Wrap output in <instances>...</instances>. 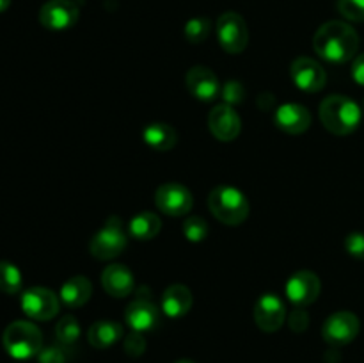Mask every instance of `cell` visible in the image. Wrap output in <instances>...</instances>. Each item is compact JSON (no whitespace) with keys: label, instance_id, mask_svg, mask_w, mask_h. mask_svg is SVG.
<instances>
[{"label":"cell","instance_id":"6da1fadb","mask_svg":"<svg viewBox=\"0 0 364 363\" xmlns=\"http://www.w3.org/2000/svg\"><path fill=\"white\" fill-rule=\"evenodd\" d=\"M313 48L322 59L341 64L354 59L359 48V36L347 21L333 20L323 23L313 38Z\"/></svg>","mask_w":364,"mask_h":363},{"label":"cell","instance_id":"7a4b0ae2","mask_svg":"<svg viewBox=\"0 0 364 363\" xmlns=\"http://www.w3.org/2000/svg\"><path fill=\"white\" fill-rule=\"evenodd\" d=\"M361 109L354 100L343 95H331L320 103V121L336 135H348L361 123Z\"/></svg>","mask_w":364,"mask_h":363},{"label":"cell","instance_id":"3957f363","mask_svg":"<svg viewBox=\"0 0 364 363\" xmlns=\"http://www.w3.org/2000/svg\"><path fill=\"white\" fill-rule=\"evenodd\" d=\"M208 209L228 226H238L249 216V201L240 189L233 185H217L208 196Z\"/></svg>","mask_w":364,"mask_h":363},{"label":"cell","instance_id":"277c9868","mask_svg":"<svg viewBox=\"0 0 364 363\" xmlns=\"http://www.w3.org/2000/svg\"><path fill=\"white\" fill-rule=\"evenodd\" d=\"M2 344L11 358L28 359L38 356L43 349V335L36 324L14 320L4 331Z\"/></svg>","mask_w":364,"mask_h":363},{"label":"cell","instance_id":"5b68a950","mask_svg":"<svg viewBox=\"0 0 364 363\" xmlns=\"http://www.w3.org/2000/svg\"><path fill=\"white\" fill-rule=\"evenodd\" d=\"M127 231L119 217H109L102 230L96 231L89 249L91 255L98 260H112L119 256L127 248Z\"/></svg>","mask_w":364,"mask_h":363},{"label":"cell","instance_id":"8992f818","mask_svg":"<svg viewBox=\"0 0 364 363\" xmlns=\"http://www.w3.org/2000/svg\"><path fill=\"white\" fill-rule=\"evenodd\" d=\"M217 39L228 53H242L249 43V31L242 14L226 11L217 18Z\"/></svg>","mask_w":364,"mask_h":363},{"label":"cell","instance_id":"52a82bcc","mask_svg":"<svg viewBox=\"0 0 364 363\" xmlns=\"http://www.w3.org/2000/svg\"><path fill=\"white\" fill-rule=\"evenodd\" d=\"M21 310L34 320H50L59 313V298L45 287H32L21 294Z\"/></svg>","mask_w":364,"mask_h":363},{"label":"cell","instance_id":"ba28073f","mask_svg":"<svg viewBox=\"0 0 364 363\" xmlns=\"http://www.w3.org/2000/svg\"><path fill=\"white\" fill-rule=\"evenodd\" d=\"M359 327H361V322H359L358 315L347 312V310H341V312L333 313L323 322L322 337L333 347H343L358 337Z\"/></svg>","mask_w":364,"mask_h":363},{"label":"cell","instance_id":"9c48e42d","mask_svg":"<svg viewBox=\"0 0 364 363\" xmlns=\"http://www.w3.org/2000/svg\"><path fill=\"white\" fill-rule=\"evenodd\" d=\"M155 203L160 212L167 214V216L180 217L191 212L192 205H194V198H192V192L185 185L176 184V182H167V184L160 185L156 189Z\"/></svg>","mask_w":364,"mask_h":363},{"label":"cell","instance_id":"30bf717a","mask_svg":"<svg viewBox=\"0 0 364 363\" xmlns=\"http://www.w3.org/2000/svg\"><path fill=\"white\" fill-rule=\"evenodd\" d=\"M80 9L73 0H48L39 11V21L48 31H66L78 21Z\"/></svg>","mask_w":364,"mask_h":363},{"label":"cell","instance_id":"8fae6325","mask_svg":"<svg viewBox=\"0 0 364 363\" xmlns=\"http://www.w3.org/2000/svg\"><path fill=\"white\" fill-rule=\"evenodd\" d=\"M322 290L320 278L311 270H299L288 280L287 295L297 308H306L316 301Z\"/></svg>","mask_w":364,"mask_h":363},{"label":"cell","instance_id":"7c38bea8","mask_svg":"<svg viewBox=\"0 0 364 363\" xmlns=\"http://www.w3.org/2000/svg\"><path fill=\"white\" fill-rule=\"evenodd\" d=\"M291 80L304 93H318L326 85L327 75L322 64L311 57H299L290 66Z\"/></svg>","mask_w":364,"mask_h":363},{"label":"cell","instance_id":"4fadbf2b","mask_svg":"<svg viewBox=\"0 0 364 363\" xmlns=\"http://www.w3.org/2000/svg\"><path fill=\"white\" fill-rule=\"evenodd\" d=\"M287 319V308L277 294L259 295L255 305V322L256 326L267 333H274L279 330Z\"/></svg>","mask_w":364,"mask_h":363},{"label":"cell","instance_id":"5bb4252c","mask_svg":"<svg viewBox=\"0 0 364 363\" xmlns=\"http://www.w3.org/2000/svg\"><path fill=\"white\" fill-rule=\"evenodd\" d=\"M210 132L215 135L219 141L230 142L238 137L242 130V120L237 110L228 103H219L212 109L208 116Z\"/></svg>","mask_w":364,"mask_h":363},{"label":"cell","instance_id":"9a60e30c","mask_svg":"<svg viewBox=\"0 0 364 363\" xmlns=\"http://www.w3.org/2000/svg\"><path fill=\"white\" fill-rule=\"evenodd\" d=\"M185 84L191 95L201 102H212L219 96L220 84L217 75L206 66H194L187 71Z\"/></svg>","mask_w":364,"mask_h":363},{"label":"cell","instance_id":"2e32d148","mask_svg":"<svg viewBox=\"0 0 364 363\" xmlns=\"http://www.w3.org/2000/svg\"><path fill=\"white\" fill-rule=\"evenodd\" d=\"M124 320L132 331H139V333H146V331L155 330L156 324L160 320V312L149 298H141L139 295L135 301L128 305L127 312H124Z\"/></svg>","mask_w":364,"mask_h":363},{"label":"cell","instance_id":"e0dca14e","mask_svg":"<svg viewBox=\"0 0 364 363\" xmlns=\"http://www.w3.org/2000/svg\"><path fill=\"white\" fill-rule=\"evenodd\" d=\"M277 128L291 135L304 134L311 125V114L301 103H284L277 107L276 116H274Z\"/></svg>","mask_w":364,"mask_h":363},{"label":"cell","instance_id":"ac0fdd59","mask_svg":"<svg viewBox=\"0 0 364 363\" xmlns=\"http://www.w3.org/2000/svg\"><path fill=\"white\" fill-rule=\"evenodd\" d=\"M102 285L105 288V292L112 298H127L134 290V274L128 269L127 265H121V263H112V265L105 267L102 274Z\"/></svg>","mask_w":364,"mask_h":363},{"label":"cell","instance_id":"d6986e66","mask_svg":"<svg viewBox=\"0 0 364 363\" xmlns=\"http://www.w3.org/2000/svg\"><path fill=\"white\" fill-rule=\"evenodd\" d=\"M192 302H194V298L188 287L180 283L171 285L162 295V312L171 319H181L191 312Z\"/></svg>","mask_w":364,"mask_h":363},{"label":"cell","instance_id":"ffe728a7","mask_svg":"<svg viewBox=\"0 0 364 363\" xmlns=\"http://www.w3.org/2000/svg\"><path fill=\"white\" fill-rule=\"evenodd\" d=\"M92 295V285L89 278L85 276H75L70 278L66 283L60 288V301L70 308H80L85 302L91 299Z\"/></svg>","mask_w":364,"mask_h":363},{"label":"cell","instance_id":"44dd1931","mask_svg":"<svg viewBox=\"0 0 364 363\" xmlns=\"http://www.w3.org/2000/svg\"><path fill=\"white\" fill-rule=\"evenodd\" d=\"M142 139L149 148L156 149V152H169L176 146L178 134L167 123H149L142 130Z\"/></svg>","mask_w":364,"mask_h":363},{"label":"cell","instance_id":"7402d4cb","mask_svg":"<svg viewBox=\"0 0 364 363\" xmlns=\"http://www.w3.org/2000/svg\"><path fill=\"white\" fill-rule=\"evenodd\" d=\"M89 344L96 349H107L123 338V326L114 320H98L87 331Z\"/></svg>","mask_w":364,"mask_h":363},{"label":"cell","instance_id":"603a6c76","mask_svg":"<svg viewBox=\"0 0 364 363\" xmlns=\"http://www.w3.org/2000/svg\"><path fill=\"white\" fill-rule=\"evenodd\" d=\"M160 228H162V223L159 216L153 212L137 214L128 224V231L137 241H151L160 233Z\"/></svg>","mask_w":364,"mask_h":363},{"label":"cell","instance_id":"cb8c5ba5","mask_svg":"<svg viewBox=\"0 0 364 363\" xmlns=\"http://www.w3.org/2000/svg\"><path fill=\"white\" fill-rule=\"evenodd\" d=\"M23 285V276L20 269L11 262H0V292L14 295L21 290Z\"/></svg>","mask_w":364,"mask_h":363},{"label":"cell","instance_id":"d4e9b609","mask_svg":"<svg viewBox=\"0 0 364 363\" xmlns=\"http://www.w3.org/2000/svg\"><path fill=\"white\" fill-rule=\"evenodd\" d=\"M210 31H212V21L205 16L192 18L185 23L183 34L187 38L188 43L192 45H198V43H203L210 36Z\"/></svg>","mask_w":364,"mask_h":363},{"label":"cell","instance_id":"484cf974","mask_svg":"<svg viewBox=\"0 0 364 363\" xmlns=\"http://www.w3.org/2000/svg\"><path fill=\"white\" fill-rule=\"evenodd\" d=\"M55 337L60 345H73L80 338V326L73 315H66L57 322Z\"/></svg>","mask_w":364,"mask_h":363},{"label":"cell","instance_id":"4316f807","mask_svg":"<svg viewBox=\"0 0 364 363\" xmlns=\"http://www.w3.org/2000/svg\"><path fill=\"white\" fill-rule=\"evenodd\" d=\"M183 235L188 238L191 242H203L210 233L208 223H206L203 217H188L187 221L183 223Z\"/></svg>","mask_w":364,"mask_h":363},{"label":"cell","instance_id":"83f0119b","mask_svg":"<svg viewBox=\"0 0 364 363\" xmlns=\"http://www.w3.org/2000/svg\"><path fill=\"white\" fill-rule=\"evenodd\" d=\"M338 11L350 21H364V0H338Z\"/></svg>","mask_w":364,"mask_h":363},{"label":"cell","instance_id":"f1b7e54d","mask_svg":"<svg viewBox=\"0 0 364 363\" xmlns=\"http://www.w3.org/2000/svg\"><path fill=\"white\" fill-rule=\"evenodd\" d=\"M220 95H223L224 103L228 105H237V103H242L245 98V88L242 85V82L238 80H230L223 85L220 89Z\"/></svg>","mask_w":364,"mask_h":363},{"label":"cell","instance_id":"f546056e","mask_svg":"<svg viewBox=\"0 0 364 363\" xmlns=\"http://www.w3.org/2000/svg\"><path fill=\"white\" fill-rule=\"evenodd\" d=\"M124 351L132 358H139V356L144 354L146 351V340L142 337V333L139 331H132L127 338H124Z\"/></svg>","mask_w":364,"mask_h":363},{"label":"cell","instance_id":"4dcf8cb0","mask_svg":"<svg viewBox=\"0 0 364 363\" xmlns=\"http://www.w3.org/2000/svg\"><path fill=\"white\" fill-rule=\"evenodd\" d=\"M345 249L354 258L364 260V233L354 231V233L347 235V238H345Z\"/></svg>","mask_w":364,"mask_h":363},{"label":"cell","instance_id":"1f68e13d","mask_svg":"<svg viewBox=\"0 0 364 363\" xmlns=\"http://www.w3.org/2000/svg\"><path fill=\"white\" fill-rule=\"evenodd\" d=\"M39 363H66V354L60 347L57 345H50V347H45L39 351L38 354Z\"/></svg>","mask_w":364,"mask_h":363},{"label":"cell","instance_id":"d6a6232c","mask_svg":"<svg viewBox=\"0 0 364 363\" xmlns=\"http://www.w3.org/2000/svg\"><path fill=\"white\" fill-rule=\"evenodd\" d=\"M288 322H290L291 330L297 331V333H302V331H304L306 327H308V324H309L308 312H306L304 308L294 310V312H291L290 320H288Z\"/></svg>","mask_w":364,"mask_h":363},{"label":"cell","instance_id":"836d02e7","mask_svg":"<svg viewBox=\"0 0 364 363\" xmlns=\"http://www.w3.org/2000/svg\"><path fill=\"white\" fill-rule=\"evenodd\" d=\"M352 77L359 85H364V53L358 56L354 59V66H352Z\"/></svg>","mask_w":364,"mask_h":363},{"label":"cell","instance_id":"e575fe53","mask_svg":"<svg viewBox=\"0 0 364 363\" xmlns=\"http://www.w3.org/2000/svg\"><path fill=\"white\" fill-rule=\"evenodd\" d=\"M9 6H11V0H0V13H4Z\"/></svg>","mask_w":364,"mask_h":363},{"label":"cell","instance_id":"d590c367","mask_svg":"<svg viewBox=\"0 0 364 363\" xmlns=\"http://www.w3.org/2000/svg\"><path fill=\"white\" fill-rule=\"evenodd\" d=\"M176 363H196V362H192V359H180V362Z\"/></svg>","mask_w":364,"mask_h":363}]
</instances>
